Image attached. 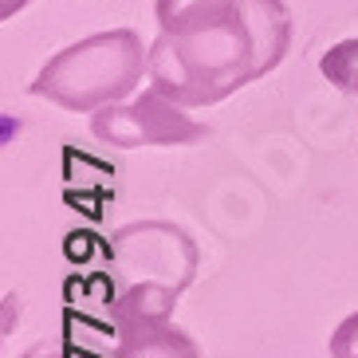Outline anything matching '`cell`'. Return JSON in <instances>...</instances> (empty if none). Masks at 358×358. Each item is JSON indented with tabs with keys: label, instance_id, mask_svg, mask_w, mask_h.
<instances>
[{
	"label": "cell",
	"instance_id": "6da1fadb",
	"mask_svg": "<svg viewBox=\"0 0 358 358\" xmlns=\"http://www.w3.org/2000/svg\"><path fill=\"white\" fill-rule=\"evenodd\" d=\"M292 12L284 0H241V8L189 36L150 43V87L189 106H213L284 64L292 48Z\"/></svg>",
	"mask_w": 358,
	"mask_h": 358
},
{
	"label": "cell",
	"instance_id": "7a4b0ae2",
	"mask_svg": "<svg viewBox=\"0 0 358 358\" xmlns=\"http://www.w3.org/2000/svg\"><path fill=\"white\" fill-rule=\"evenodd\" d=\"M197 244L189 232L169 221H134L110 232V319L158 323L169 319L178 299L197 275Z\"/></svg>",
	"mask_w": 358,
	"mask_h": 358
},
{
	"label": "cell",
	"instance_id": "3957f363",
	"mask_svg": "<svg viewBox=\"0 0 358 358\" xmlns=\"http://www.w3.org/2000/svg\"><path fill=\"white\" fill-rule=\"evenodd\" d=\"M150 67V48H142V36L130 28L99 32L87 40L55 52L40 75L32 79L36 99H48L59 110L83 115V110H103L110 103H122L134 95L142 71Z\"/></svg>",
	"mask_w": 358,
	"mask_h": 358
},
{
	"label": "cell",
	"instance_id": "277c9868",
	"mask_svg": "<svg viewBox=\"0 0 358 358\" xmlns=\"http://www.w3.org/2000/svg\"><path fill=\"white\" fill-rule=\"evenodd\" d=\"M91 134L115 150L138 146H197L209 138V127L189 115V106L173 103L150 87L130 103H110L91 115Z\"/></svg>",
	"mask_w": 358,
	"mask_h": 358
},
{
	"label": "cell",
	"instance_id": "5b68a950",
	"mask_svg": "<svg viewBox=\"0 0 358 358\" xmlns=\"http://www.w3.org/2000/svg\"><path fill=\"white\" fill-rule=\"evenodd\" d=\"M115 335L118 343L110 358H201V347L193 343V335L169 319L115 327Z\"/></svg>",
	"mask_w": 358,
	"mask_h": 358
},
{
	"label": "cell",
	"instance_id": "8992f818",
	"mask_svg": "<svg viewBox=\"0 0 358 358\" xmlns=\"http://www.w3.org/2000/svg\"><path fill=\"white\" fill-rule=\"evenodd\" d=\"M236 8H241V0H154L158 32H166V36L201 32L209 24H221Z\"/></svg>",
	"mask_w": 358,
	"mask_h": 358
},
{
	"label": "cell",
	"instance_id": "52a82bcc",
	"mask_svg": "<svg viewBox=\"0 0 358 358\" xmlns=\"http://www.w3.org/2000/svg\"><path fill=\"white\" fill-rule=\"evenodd\" d=\"M319 71L335 91L358 95V40H338L335 48H327L319 59Z\"/></svg>",
	"mask_w": 358,
	"mask_h": 358
},
{
	"label": "cell",
	"instance_id": "ba28073f",
	"mask_svg": "<svg viewBox=\"0 0 358 358\" xmlns=\"http://www.w3.org/2000/svg\"><path fill=\"white\" fill-rule=\"evenodd\" d=\"M331 358H358V311L331 331Z\"/></svg>",
	"mask_w": 358,
	"mask_h": 358
},
{
	"label": "cell",
	"instance_id": "9c48e42d",
	"mask_svg": "<svg viewBox=\"0 0 358 358\" xmlns=\"http://www.w3.org/2000/svg\"><path fill=\"white\" fill-rule=\"evenodd\" d=\"M20 358H95V355H87L83 347H75L67 338H43V343L24 350Z\"/></svg>",
	"mask_w": 358,
	"mask_h": 358
},
{
	"label": "cell",
	"instance_id": "30bf717a",
	"mask_svg": "<svg viewBox=\"0 0 358 358\" xmlns=\"http://www.w3.org/2000/svg\"><path fill=\"white\" fill-rule=\"evenodd\" d=\"M24 4H28V0H0V20H12Z\"/></svg>",
	"mask_w": 358,
	"mask_h": 358
}]
</instances>
